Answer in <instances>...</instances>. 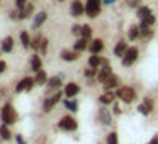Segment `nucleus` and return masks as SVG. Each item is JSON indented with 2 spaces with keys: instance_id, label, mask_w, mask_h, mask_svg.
<instances>
[{
  "instance_id": "nucleus-1",
  "label": "nucleus",
  "mask_w": 158,
  "mask_h": 144,
  "mask_svg": "<svg viewBox=\"0 0 158 144\" xmlns=\"http://www.w3.org/2000/svg\"><path fill=\"white\" fill-rule=\"evenodd\" d=\"M116 95H117V100L123 103H126V105H129V103H133L134 100L138 98L136 95V90L133 88V86L126 85V86H121V88L116 90Z\"/></svg>"
},
{
  "instance_id": "nucleus-2",
  "label": "nucleus",
  "mask_w": 158,
  "mask_h": 144,
  "mask_svg": "<svg viewBox=\"0 0 158 144\" xmlns=\"http://www.w3.org/2000/svg\"><path fill=\"white\" fill-rule=\"evenodd\" d=\"M138 58H139V49H138L136 46H129L126 54L121 58V63H123L124 68H129V66H133L134 63L138 61Z\"/></svg>"
},
{
  "instance_id": "nucleus-3",
  "label": "nucleus",
  "mask_w": 158,
  "mask_h": 144,
  "mask_svg": "<svg viewBox=\"0 0 158 144\" xmlns=\"http://www.w3.org/2000/svg\"><path fill=\"white\" fill-rule=\"evenodd\" d=\"M2 120H4L5 126H12V124L17 122V112L10 103H5L4 109H2Z\"/></svg>"
},
{
  "instance_id": "nucleus-4",
  "label": "nucleus",
  "mask_w": 158,
  "mask_h": 144,
  "mask_svg": "<svg viewBox=\"0 0 158 144\" xmlns=\"http://www.w3.org/2000/svg\"><path fill=\"white\" fill-rule=\"evenodd\" d=\"M102 12V0H87L85 4V14L90 19H95Z\"/></svg>"
},
{
  "instance_id": "nucleus-5",
  "label": "nucleus",
  "mask_w": 158,
  "mask_h": 144,
  "mask_svg": "<svg viewBox=\"0 0 158 144\" xmlns=\"http://www.w3.org/2000/svg\"><path fill=\"white\" fill-rule=\"evenodd\" d=\"M58 127L61 130H65V132H73V130H77V127H78V122H77V119L73 115H65V117L60 119Z\"/></svg>"
},
{
  "instance_id": "nucleus-6",
  "label": "nucleus",
  "mask_w": 158,
  "mask_h": 144,
  "mask_svg": "<svg viewBox=\"0 0 158 144\" xmlns=\"http://www.w3.org/2000/svg\"><path fill=\"white\" fill-rule=\"evenodd\" d=\"M153 109H155V102H153V98H150V97H144L143 102L136 107V110L141 114V115H144V117L150 115V114L153 112Z\"/></svg>"
},
{
  "instance_id": "nucleus-7",
  "label": "nucleus",
  "mask_w": 158,
  "mask_h": 144,
  "mask_svg": "<svg viewBox=\"0 0 158 144\" xmlns=\"http://www.w3.org/2000/svg\"><path fill=\"white\" fill-rule=\"evenodd\" d=\"M112 75H114V71H112V66H110V65H107V66H100V68H99V73H97L95 82H97V83H100V85H106L107 80H109Z\"/></svg>"
},
{
  "instance_id": "nucleus-8",
  "label": "nucleus",
  "mask_w": 158,
  "mask_h": 144,
  "mask_svg": "<svg viewBox=\"0 0 158 144\" xmlns=\"http://www.w3.org/2000/svg\"><path fill=\"white\" fill-rule=\"evenodd\" d=\"M116 100H117V95H116V92H112V90H106L104 93H100V95H99V103H100V105H104V107L112 105Z\"/></svg>"
},
{
  "instance_id": "nucleus-9",
  "label": "nucleus",
  "mask_w": 158,
  "mask_h": 144,
  "mask_svg": "<svg viewBox=\"0 0 158 144\" xmlns=\"http://www.w3.org/2000/svg\"><path fill=\"white\" fill-rule=\"evenodd\" d=\"M36 85L34 78H31V76H24V78L21 80V82L17 83V86H15V92H31L32 86Z\"/></svg>"
},
{
  "instance_id": "nucleus-10",
  "label": "nucleus",
  "mask_w": 158,
  "mask_h": 144,
  "mask_svg": "<svg viewBox=\"0 0 158 144\" xmlns=\"http://www.w3.org/2000/svg\"><path fill=\"white\" fill-rule=\"evenodd\" d=\"M61 95H65V93H61V92H56L55 95H51V97H48V98L44 100V103H43V110L44 112H49V110H53L55 109V105L61 100Z\"/></svg>"
},
{
  "instance_id": "nucleus-11",
  "label": "nucleus",
  "mask_w": 158,
  "mask_h": 144,
  "mask_svg": "<svg viewBox=\"0 0 158 144\" xmlns=\"http://www.w3.org/2000/svg\"><path fill=\"white\" fill-rule=\"evenodd\" d=\"M97 115H99V122H102V126H110L112 124V112L109 109H106L104 105H100Z\"/></svg>"
},
{
  "instance_id": "nucleus-12",
  "label": "nucleus",
  "mask_w": 158,
  "mask_h": 144,
  "mask_svg": "<svg viewBox=\"0 0 158 144\" xmlns=\"http://www.w3.org/2000/svg\"><path fill=\"white\" fill-rule=\"evenodd\" d=\"M70 14L73 17H80V15H85V4L82 0H73L72 5H70Z\"/></svg>"
},
{
  "instance_id": "nucleus-13",
  "label": "nucleus",
  "mask_w": 158,
  "mask_h": 144,
  "mask_svg": "<svg viewBox=\"0 0 158 144\" xmlns=\"http://www.w3.org/2000/svg\"><path fill=\"white\" fill-rule=\"evenodd\" d=\"M80 90H82V88H80L78 83L70 82V83H66V85H65V90H63V93H65L66 98H75V97L80 93Z\"/></svg>"
},
{
  "instance_id": "nucleus-14",
  "label": "nucleus",
  "mask_w": 158,
  "mask_h": 144,
  "mask_svg": "<svg viewBox=\"0 0 158 144\" xmlns=\"http://www.w3.org/2000/svg\"><path fill=\"white\" fill-rule=\"evenodd\" d=\"M127 49H129L127 41L126 39H119V41L116 42V46H114V56H116V58H123Z\"/></svg>"
},
{
  "instance_id": "nucleus-15",
  "label": "nucleus",
  "mask_w": 158,
  "mask_h": 144,
  "mask_svg": "<svg viewBox=\"0 0 158 144\" xmlns=\"http://www.w3.org/2000/svg\"><path fill=\"white\" fill-rule=\"evenodd\" d=\"M89 51L92 53V54H100V53L104 51V41L100 38L92 39V41H90V46H89Z\"/></svg>"
},
{
  "instance_id": "nucleus-16",
  "label": "nucleus",
  "mask_w": 158,
  "mask_h": 144,
  "mask_svg": "<svg viewBox=\"0 0 158 144\" xmlns=\"http://www.w3.org/2000/svg\"><path fill=\"white\" fill-rule=\"evenodd\" d=\"M104 88H106V90H112V92H116L117 88H121V78L116 75V73H114V75L110 76L109 80H107V83L104 85Z\"/></svg>"
},
{
  "instance_id": "nucleus-17",
  "label": "nucleus",
  "mask_w": 158,
  "mask_h": 144,
  "mask_svg": "<svg viewBox=\"0 0 158 144\" xmlns=\"http://www.w3.org/2000/svg\"><path fill=\"white\" fill-rule=\"evenodd\" d=\"M60 56H61L63 61H77L80 58V53H77L75 49H63Z\"/></svg>"
},
{
  "instance_id": "nucleus-18",
  "label": "nucleus",
  "mask_w": 158,
  "mask_h": 144,
  "mask_svg": "<svg viewBox=\"0 0 158 144\" xmlns=\"http://www.w3.org/2000/svg\"><path fill=\"white\" fill-rule=\"evenodd\" d=\"M89 46H90V41H89V39L78 38V39L75 41V44H73V49H75L77 53H83V51H87V49H89Z\"/></svg>"
},
{
  "instance_id": "nucleus-19",
  "label": "nucleus",
  "mask_w": 158,
  "mask_h": 144,
  "mask_svg": "<svg viewBox=\"0 0 158 144\" xmlns=\"http://www.w3.org/2000/svg\"><path fill=\"white\" fill-rule=\"evenodd\" d=\"M127 41H138L141 38V32H139V26H131L127 29Z\"/></svg>"
},
{
  "instance_id": "nucleus-20",
  "label": "nucleus",
  "mask_w": 158,
  "mask_h": 144,
  "mask_svg": "<svg viewBox=\"0 0 158 144\" xmlns=\"http://www.w3.org/2000/svg\"><path fill=\"white\" fill-rule=\"evenodd\" d=\"M46 19H48V14H46L44 10L38 12V14H36V17H34V21H32V27H34V29L41 27V26L46 22Z\"/></svg>"
},
{
  "instance_id": "nucleus-21",
  "label": "nucleus",
  "mask_w": 158,
  "mask_h": 144,
  "mask_svg": "<svg viewBox=\"0 0 158 144\" xmlns=\"http://www.w3.org/2000/svg\"><path fill=\"white\" fill-rule=\"evenodd\" d=\"M87 63H89L90 68H97V70H99L100 66H102V56H100V54H90Z\"/></svg>"
},
{
  "instance_id": "nucleus-22",
  "label": "nucleus",
  "mask_w": 158,
  "mask_h": 144,
  "mask_svg": "<svg viewBox=\"0 0 158 144\" xmlns=\"http://www.w3.org/2000/svg\"><path fill=\"white\" fill-rule=\"evenodd\" d=\"M31 70H32V71H36V73L43 70V59H41V56H39V54H34L31 58Z\"/></svg>"
},
{
  "instance_id": "nucleus-23",
  "label": "nucleus",
  "mask_w": 158,
  "mask_h": 144,
  "mask_svg": "<svg viewBox=\"0 0 158 144\" xmlns=\"http://www.w3.org/2000/svg\"><path fill=\"white\" fill-rule=\"evenodd\" d=\"M48 73L44 71V70H41V71H38L36 73V76H34V82H36V85H46L48 83Z\"/></svg>"
},
{
  "instance_id": "nucleus-24",
  "label": "nucleus",
  "mask_w": 158,
  "mask_h": 144,
  "mask_svg": "<svg viewBox=\"0 0 158 144\" xmlns=\"http://www.w3.org/2000/svg\"><path fill=\"white\" fill-rule=\"evenodd\" d=\"M151 12H153V10H151V9L148 7V5H141V7H138V9H136V17L139 19V21H143V19L146 17V15H150Z\"/></svg>"
},
{
  "instance_id": "nucleus-25",
  "label": "nucleus",
  "mask_w": 158,
  "mask_h": 144,
  "mask_svg": "<svg viewBox=\"0 0 158 144\" xmlns=\"http://www.w3.org/2000/svg\"><path fill=\"white\" fill-rule=\"evenodd\" d=\"M63 105H65V109L70 110V112H77V110H78V102H77L75 98H66V100H63Z\"/></svg>"
},
{
  "instance_id": "nucleus-26",
  "label": "nucleus",
  "mask_w": 158,
  "mask_h": 144,
  "mask_svg": "<svg viewBox=\"0 0 158 144\" xmlns=\"http://www.w3.org/2000/svg\"><path fill=\"white\" fill-rule=\"evenodd\" d=\"M12 49H14V39L9 36V38H5L4 41H2V51H4V53H10Z\"/></svg>"
},
{
  "instance_id": "nucleus-27",
  "label": "nucleus",
  "mask_w": 158,
  "mask_h": 144,
  "mask_svg": "<svg viewBox=\"0 0 158 144\" xmlns=\"http://www.w3.org/2000/svg\"><path fill=\"white\" fill-rule=\"evenodd\" d=\"M141 24L148 26V27H153L155 24H156V15H155V12H151L150 15H146V17L143 19V21H139Z\"/></svg>"
},
{
  "instance_id": "nucleus-28",
  "label": "nucleus",
  "mask_w": 158,
  "mask_h": 144,
  "mask_svg": "<svg viewBox=\"0 0 158 144\" xmlns=\"http://www.w3.org/2000/svg\"><path fill=\"white\" fill-rule=\"evenodd\" d=\"M32 12H34V5L32 4H27L24 9L21 10V19H29L32 15Z\"/></svg>"
},
{
  "instance_id": "nucleus-29",
  "label": "nucleus",
  "mask_w": 158,
  "mask_h": 144,
  "mask_svg": "<svg viewBox=\"0 0 158 144\" xmlns=\"http://www.w3.org/2000/svg\"><path fill=\"white\" fill-rule=\"evenodd\" d=\"M106 144H119V134H117L116 130L109 132L106 137Z\"/></svg>"
},
{
  "instance_id": "nucleus-30",
  "label": "nucleus",
  "mask_w": 158,
  "mask_h": 144,
  "mask_svg": "<svg viewBox=\"0 0 158 144\" xmlns=\"http://www.w3.org/2000/svg\"><path fill=\"white\" fill-rule=\"evenodd\" d=\"M80 38H83V39H92V27H90L89 24H83L82 26V34H80Z\"/></svg>"
},
{
  "instance_id": "nucleus-31",
  "label": "nucleus",
  "mask_w": 158,
  "mask_h": 144,
  "mask_svg": "<svg viewBox=\"0 0 158 144\" xmlns=\"http://www.w3.org/2000/svg\"><path fill=\"white\" fill-rule=\"evenodd\" d=\"M48 86L49 88H60L61 86V76H53V78H49L48 80Z\"/></svg>"
},
{
  "instance_id": "nucleus-32",
  "label": "nucleus",
  "mask_w": 158,
  "mask_h": 144,
  "mask_svg": "<svg viewBox=\"0 0 158 144\" xmlns=\"http://www.w3.org/2000/svg\"><path fill=\"white\" fill-rule=\"evenodd\" d=\"M31 36H29V32H26V31H22L21 32V42H22V46L24 48H31Z\"/></svg>"
},
{
  "instance_id": "nucleus-33",
  "label": "nucleus",
  "mask_w": 158,
  "mask_h": 144,
  "mask_svg": "<svg viewBox=\"0 0 158 144\" xmlns=\"http://www.w3.org/2000/svg\"><path fill=\"white\" fill-rule=\"evenodd\" d=\"M0 137H2L4 141H9L12 137L10 130H9V126H5V124H4V126L0 127Z\"/></svg>"
},
{
  "instance_id": "nucleus-34",
  "label": "nucleus",
  "mask_w": 158,
  "mask_h": 144,
  "mask_svg": "<svg viewBox=\"0 0 158 144\" xmlns=\"http://www.w3.org/2000/svg\"><path fill=\"white\" fill-rule=\"evenodd\" d=\"M97 73H99V70L97 68H87V70H83V76H85V78H97Z\"/></svg>"
},
{
  "instance_id": "nucleus-35",
  "label": "nucleus",
  "mask_w": 158,
  "mask_h": 144,
  "mask_svg": "<svg viewBox=\"0 0 158 144\" xmlns=\"http://www.w3.org/2000/svg\"><path fill=\"white\" fill-rule=\"evenodd\" d=\"M43 39H44V38H41V36H36V38L31 41V48H32V49H36V51H39V48H41V42H43Z\"/></svg>"
},
{
  "instance_id": "nucleus-36",
  "label": "nucleus",
  "mask_w": 158,
  "mask_h": 144,
  "mask_svg": "<svg viewBox=\"0 0 158 144\" xmlns=\"http://www.w3.org/2000/svg\"><path fill=\"white\" fill-rule=\"evenodd\" d=\"M110 112H112V115H121V114H123L121 105H119V102H117V100L112 103V110H110Z\"/></svg>"
},
{
  "instance_id": "nucleus-37",
  "label": "nucleus",
  "mask_w": 158,
  "mask_h": 144,
  "mask_svg": "<svg viewBox=\"0 0 158 144\" xmlns=\"http://www.w3.org/2000/svg\"><path fill=\"white\" fill-rule=\"evenodd\" d=\"M72 34H75V36L80 38V34H82V26H78V24L72 26Z\"/></svg>"
},
{
  "instance_id": "nucleus-38",
  "label": "nucleus",
  "mask_w": 158,
  "mask_h": 144,
  "mask_svg": "<svg viewBox=\"0 0 158 144\" xmlns=\"http://www.w3.org/2000/svg\"><path fill=\"white\" fill-rule=\"evenodd\" d=\"M127 5L133 9H138V7H141V0H127Z\"/></svg>"
},
{
  "instance_id": "nucleus-39",
  "label": "nucleus",
  "mask_w": 158,
  "mask_h": 144,
  "mask_svg": "<svg viewBox=\"0 0 158 144\" xmlns=\"http://www.w3.org/2000/svg\"><path fill=\"white\" fill-rule=\"evenodd\" d=\"M27 4H29L27 0H15V7H17V9H21V10H22V9H24Z\"/></svg>"
},
{
  "instance_id": "nucleus-40",
  "label": "nucleus",
  "mask_w": 158,
  "mask_h": 144,
  "mask_svg": "<svg viewBox=\"0 0 158 144\" xmlns=\"http://www.w3.org/2000/svg\"><path fill=\"white\" fill-rule=\"evenodd\" d=\"M46 49H48V39H43V42H41V48H39V51H41L43 53V54H44V53H46Z\"/></svg>"
},
{
  "instance_id": "nucleus-41",
  "label": "nucleus",
  "mask_w": 158,
  "mask_h": 144,
  "mask_svg": "<svg viewBox=\"0 0 158 144\" xmlns=\"http://www.w3.org/2000/svg\"><path fill=\"white\" fill-rule=\"evenodd\" d=\"M5 68H7V63H5L4 59H0V73H4Z\"/></svg>"
},
{
  "instance_id": "nucleus-42",
  "label": "nucleus",
  "mask_w": 158,
  "mask_h": 144,
  "mask_svg": "<svg viewBox=\"0 0 158 144\" xmlns=\"http://www.w3.org/2000/svg\"><path fill=\"white\" fill-rule=\"evenodd\" d=\"M102 4L104 5H112V4H116V0H102Z\"/></svg>"
},
{
  "instance_id": "nucleus-43",
  "label": "nucleus",
  "mask_w": 158,
  "mask_h": 144,
  "mask_svg": "<svg viewBox=\"0 0 158 144\" xmlns=\"http://www.w3.org/2000/svg\"><path fill=\"white\" fill-rule=\"evenodd\" d=\"M15 139H17L19 144H26V141H24V137H22V136H15Z\"/></svg>"
},
{
  "instance_id": "nucleus-44",
  "label": "nucleus",
  "mask_w": 158,
  "mask_h": 144,
  "mask_svg": "<svg viewBox=\"0 0 158 144\" xmlns=\"http://www.w3.org/2000/svg\"><path fill=\"white\" fill-rule=\"evenodd\" d=\"M148 144H158V134H156V136H153V139H151Z\"/></svg>"
},
{
  "instance_id": "nucleus-45",
  "label": "nucleus",
  "mask_w": 158,
  "mask_h": 144,
  "mask_svg": "<svg viewBox=\"0 0 158 144\" xmlns=\"http://www.w3.org/2000/svg\"><path fill=\"white\" fill-rule=\"evenodd\" d=\"M58 2H65V0H58Z\"/></svg>"
}]
</instances>
